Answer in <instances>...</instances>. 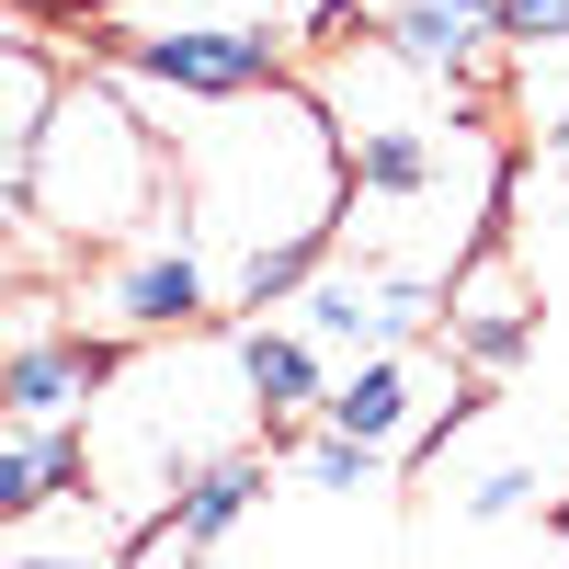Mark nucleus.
I'll use <instances>...</instances> for the list:
<instances>
[{
  "instance_id": "f257e3e1",
  "label": "nucleus",
  "mask_w": 569,
  "mask_h": 569,
  "mask_svg": "<svg viewBox=\"0 0 569 569\" xmlns=\"http://www.w3.org/2000/svg\"><path fill=\"white\" fill-rule=\"evenodd\" d=\"M182 171H194V228H182L194 251L228 240V262H240L262 240H342V126L297 80L228 91Z\"/></svg>"
},
{
  "instance_id": "f03ea898",
  "label": "nucleus",
  "mask_w": 569,
  "mask_h": 569,
  "mask_svg": "<svg viewBox=\"0 0 569 569\" xmlns=\"http://www.w3.org/2000/svg\"><path fill=\"white\" fill-rule=\"evenodd\" d=\"M23 194L69 228V240H114V228L149 217L160 194V149L103 80H58L34 114V160H23Z\"/></svg>"
},
{
  "instance_id": "7ed1b4c3",
  "label": "nucleus",
  "mask_w": 569,
  "mask_h": 569,
  "mask_svg": "<svg viewBox=\"0 0 569 569\" xmlns=\"http://www.w3.org/2000/svg\"><path fill=\"white\" fill-rule=\"evenodd\" d=\"M114 69L171 103H228L284 80V23H114Z\"/></svg>"
},
{
  "instance_id": "20e7f679",
  "label": "nucleus",
  "mask_w": 569,
  "mask_h": 569,
  "mask_svg": "<svg viewBox=\"0 0 569 569\" xmlns=\"http://www.w3.org/2000/svg\"><path fill=\"white\" fill-rule=\"evenodd\" d=\"M445 353L467 365V376H512L536 353V330H547V308H536V284H525V262H501L490 240L467 251L456 273H445Z\"/></svg>"
},
{
  "instance_id": "39448f33",
  "label": "nucleus",
  "mask_w": 569,
  "mask_h": 569,
  "mask_svg": "<svg viewBox=\"0 0 569 569\" xmlns=\"http://www.w3.org/2000/svg\"><path fill=\"white\" fill-rule=\"evenodd\" d=\"M297 297H308V342H342V353H399V342H421V330H433L445 284L388 273V262H353V273H330V262H319Z\"/></svg>"
},
{
  "instance_id": "423d86ee",
  "label": "nucleus",
  "mask_w": 569,
  "mask_h": 569,
  "mask_svg": "<svg viewBox=\"0 0 569 569\" xmlns=\"http://www.w3.org/2000/svg\"><path fill=\"white\" fill-rule=\"evenodd\" d=\"M251 512H262V456H251V445L194 456V467H182V490L160 501V525L126 536V558H194V547H217V536H240Z\"/></svg>"
},
{
  "instance_id": "0eeeda50",
  "label": "nucleus",
  "mask_w": 569,
  "mask_h": 569,
  "mask_svg": "<svg viewBox=\"0 0 569 569\" xmlns=\"http://www.w3.org/2000/svg\"><path fill=\"white\" fill-rule=\"evenodd\" d=\"M376 34H388L410 69L456 80V91H479V80H490V58H501L490 0H376Z\"/></svg>"
},
{
  "instance_id": "6e6552de",
  "label": "nucleus",
  "mask_w": 569,
  "mask_h": 569,
  "mask_svg": "<svg viewBox=\"0 0 569 569\" xmlns=\"http://www.w3.org/2000/svg\"><path fill=\"white\" fill-rule=\"evenodd\" d=\"M103 353L80 342V330H34V342H12L0 353V410L12 421H80L91 399H103Z\"/></svg>"
},
{
  "instance_id": "1a4fd4ad",
  "label": "nucleus",
  "mask_w": 569,
  "mask_h": 569,
  "mask_svg": "<svg viewBox=\"0 0 569 569\" xmlns=\"http://www.w3.org/2000/svg\"><path fill=\"white\" fill-rule=\"evenodd\" d=\"M228 376L251 388V421H319V388H330L308 330H262V319L228 342Z\"/></svg>"
},
{
  "instance_id": "9d476101",
  "label": "nucleus",
  "mask_w": 569,
  "mask_h": 569,
  "mask_svg": "<svg viewBox=\"0 0 569 569\" xmlns=\"http://www.w3.org/2000/svg\"><path fill=\"white\" fill-rule=\"evenodd\" d=\"M319 421H330V433H353V445H399L410 421H421L410 353H353V376H330V388H319Z\"/></svg>"
},
{
  "instance_id": "9b49d317",
  "label": "nucleus",
  "mask_w": 569,
  "mask_h": 569,
  "mask_svg": "<svg viewBox=\"0 0 569 569\" xmlns=\"http://www.w3.org/2000/svg\"><path fill=\"white\" fill-rule=\"evenodd\" d=\"M206 297H217V273H206V251L194 240H160V251H137L126 273H114V319L126 330H182V319H206Z\"/></svg>"
},
{
  "instance_id": "f8f14e48",
  "label": "nucleus",
  "mask_w": 569,
  "mask_h": 569,
  "mask_svg": "<svg viewBox=\"0 0 569 569\" xmlns=\"http://www.w3.org/2000/svg\"><path fill=\"white\" fill-rule=\"evenodd\" d=\"M69 490H91V456H80L69 421H23V433H0V525L69 501Z\"/></svg>"
},
{
  "instance_id": "ddd939ff",
  "label": "nucleus",
  "mask_w": 569,
  "mask_h": 569,
  "mask_svg": "<svg viewBox=\"0 0 569 569\" xmlns=\"http://www.w3.org/2000/svg\"><path fill=\"white\" fill-rule=\"evenodd\" d=\"M297 467H308V490H376V467H388V445H353V433H330V421H319V433L297 445Z\"/></svg>"
},
{
  "instance_id": "4468645a",
  "label": "nucleus",
  "mask_w": 569,
  "mask_h": 569,
  "mask_svg": "<svg viewBox=\"0 0 569 569\" xmlns=\"http://www.w3.org/2000/svg\"><path fill=\"white\" fill-rule=\"evenodd\" d=\"M501 58H569V0H490Z\"/></svg>"
},
{
  "instance_id": "2eb2a0df",
  "label": "nucleus",
  "mask_w": 569,
  "mask_h": 569,
  "mask_svg": "<svg viewBox=\"0 0 569 569\" xmlns=\"http://www.w3.org/2000/svg\"><path fill=\"white\" fill-rule=\"evenodd\" d=\"M456 512L467 525H525L536 512V467H479V479L456 490Z\"/></svg>"
},
{
  "instance_id": "dca6fc26",
  "label": "nucleus",
  "mask_w": 569,
  "mask_h": 569,
  "mask_svg": "<svg viewBox=\"0 0 569 569\" xmlns=\"http://www.w3.org/2000/svg\"><path fill=\"white\" fill-rule=\"evenodd\" d=\"M342 12H353V0H273V23H297V34H330Z\"/></svg>"
},
{
  "instance_id": "f3484780",
  "label": "nucleus",
  "mask_w": 569,
  "mask_h": 569,
  "mask_svg": "<svg viewBox=\"0 0 569 569\" xmlns=\"http://www.w3.org/2000/svg\"><path fill=\"white\" fill-rule=\"evenodd\" d=\"M547 171L569 182V91H558V103H547Z\"/></svg>"
}]
</instances>
